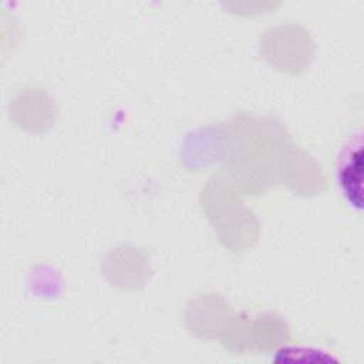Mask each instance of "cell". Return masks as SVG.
Listing matches in <instances>:
<instances>
[{"label": "cell", "instance_id": "1", "mask_svg": "<svg viewBox=\"0 0 364 364\" xmlns=\"http://www.w3.org/2000/svg\"><path fill=\"white\" fill-rule=\"evenodd\" d=\"M336 182L347 202L354 210L363 208V134L350 136L338 151L336 159Z\"/></svg>", "mask_w": 364, "mask_h": 364}]
</instances>
